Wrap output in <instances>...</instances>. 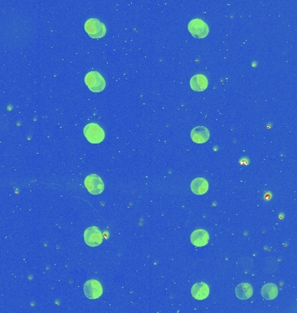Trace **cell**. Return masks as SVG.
I'll list each match as a JSON object with an SVG mask.
<instances>
[{
    "instance_id": "cell-1",
    "label": "cell",
    "mask_w": 297,
    "mask_h": 313,
    "mask_svg": "<svg viewBox=\"0 0 297 313\" xmlns=\"http://www.w3.org/2000/svg\"><path fill=\"white\" fill-rule=\"evenodd\" d=\"M85 30L86 33L90 36L91 38H102L105 36L106 26L101 21L98 20V18H89L85 23Z\"/></svg>"
},
{
    "instance_id": "cell-2",
    "label": "cell",
    "mask_w": 297,
    "mask_h": 313,
    "mask_svg": "<svg viewBox=\"0 0 297 313\" xmlns=\"http://www.w3.org/2000/svg\"><path fill=\"white\" fill-rule=\"evenodd\" d=\"M84 134L90 144H100L105 138V130L96 123H90L84 128Z\"/></svg>"
},
{
    "instance_id": "cell-3",
    "label": "cell",
    "mask_w": 297,
    "mask_h": 313,
    "mask_svg": "<svg viewBox=\"0 0 297 313\" xmlns=\"http://www.w3.org/2000/svg\"><path fill=\"white\" fill-rule=\"evenodd\" d=\"M85 82L93 92H100L105 88V79L98 72H90L86 74Z\"/></svg>"
},
{
    "instance_id": "cell-4",
    "label": "cell",
    "mask_w": 297,
    "mask_h": 313,
    "mask_svg": "<svg viewBox=\"0 0 297 313\" xmlns=\"http://www.w3.org/2000/svg\"><path fill=\"white\" fill-rule=\"evenodd\" d=\"M188 30L195 38H204L210 33V28L206 22L200 18L192 19L188 25Z\"/></svg>"
},
{
    "instance_id": "cell-5",
    "label": "cell",
    "mask_w": 297,
    "mask_h": 313,
    "mask_svg": "<svg viewBox=\"0 0 297 313\" xmlns=\"http://www.w3.org/2000/svg\"><path fill=\"white\" fill-rule=\"evenodd\" d=\"M86 189L92 195H99L105 190V184L102 179L97 174H90L85 179Z\"/></svg>"
},
{
    "instance_id": "cell-6",
    "label": "cell",
    "mask_w": 297,
    "mask_h": 313,
    "mask_svg": "<svg viewBox=\"0 0 297 313\" xmlns=\"http://www.w3.org/2000/svg\"><path fill=\"white\" fill-rule=\"evenodd\" d=\"M85 241L90 247H97L102 244V232L97 226H90L85 232Z\"/></svg>"
},
{
    "instance_id": "cell-7",
    "label": "cell",
    "mask_w": 297,
    "mask_h": 313,
    "mask_svg": "<svg viewBox=\"0 0 297 313\" xmlns=\"http://www.w3.org/2000/svg\"><path fill=\"white\" fill-rule=\"evenodd\" d=\"M84 292L89 299H97L102 296V285L96 279H90L84 285Z\"/></svg>"
},
{
    "instance_id": "cell-8",
    "label": "cell",
    "mask_w": 297,
    "mask_h": 313,
    "mask_svg": "<svg viewBox=\"0 0 297 313\" xmlns=\"http://www.w3.org/2000/svg\"><path fill=\"white\" fill-rule=\"evenodd\" d=\"M210 240V234L204 229H197L192 232L191 235V242L195 247H204L207 245Z\"/></svg>"
},
{
    "instance_id": "cell-9",
    "label": "cell",
    "mask_w": 297,
    "mask_h": 313,
    "mask_svg": "<svg viewBox=\"0 0 297 313\" xmlns=\"http://www.w3.org/2000/svg\"><path fill=\"white\" fill-rule=\"evenodd\" d=\"M210 136V130L205 126H196L194 129H192L191 132L192 141L195 144H204L207 142Z\"/></svg>"
},
{
    "instance_id": "cell-10",
    "label": "cell",
    "mask_w": 297,
    "mask_h": 313,
    "mask_svg": "<svg viewBox=\"0 0 297 313\" xmlns=\"http://www.w3.org/2000/svg\"><path fill=\"white\" fill-rule=\"evenodd\" d=\"M192 294L196 300H204L210 295V287L204 282L196 283L192 286Z\"/></svg>"
},
{
    "instance_id": "cell-11",
    "label": "cell",
    "mask_w": 297,
    "mask_h": 313,
    "mask_svg": "<svg viewBox=\"0 0 297 313\" xmlns=\"http://www.w3.org/2000/svg\"><path fill=\"white\" fill-rule=\"evenodd\" d=\"M208 85V78L204 74H195L190 81L191 88L195 92H204L207 89Z\"/></svg>"
},
{
    "instance_id": "cell-12",
    "label": "cell",
    "mask_w": 297,
    "mask_h": 313,
    "mask_svg": "<svg viewBox=\"0 0 297 313\" xmlns=\"http://www.w3.org/2000/svg\"><path fill=\"white\" fill-rule=\"evenodd\" d=\"M191 189L195 195H204L209 190V182L204 178H195L191 183Z\"/></svg>"
},
{
    "instance_id": "cell-13",
    "label": "cell",
    "mask_w": 297,
    "mask_h": 313,
    "mask_svg": "<svg viewBox=\"0 0 297 313\" xmlns=\"http://www.w3.org/2000/svg\"><path fill=\"white\" fill-rule=\"evenodd\" d=\"M254 290L252 285L248 283H242L236 286V296L240 300H247L252 297Z\"/></svg>"
},
{
    "instance_id": "cell-14",
    "label": "cell",
    "mask_w": 297,
    "mask_h": 313,
    "mask_svg": "<svg viewBox=\"0 0 297 313\" xmlns=\"http://www.w3.org/2000/svg\"><path fill=\"white\" fill-rule=\"evenodd\" d=\"M278 287L274 283L265 284L262 287V296L266 300H273L278 296Z\"/></svg>"
}]
</instances>
